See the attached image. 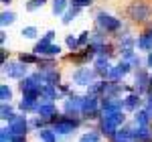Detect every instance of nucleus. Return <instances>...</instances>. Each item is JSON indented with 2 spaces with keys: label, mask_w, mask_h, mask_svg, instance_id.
<instances>
[{
  "label": "nucleus",
  "mask_w": 152,
  "mask_h": 142,
  "mask_svg": "<svg viewBox=\"0 0 152 142\" xmlns=\"http://www.w3.org/2000/svg\"><path fill=\"white\" fill-rule=\"evenodd\" d=\"M12 0H2V4H10Z\"/></svg>",
  "instance_id": "nucleus-39"
},
{
  "label": "nucleus",
  "mask_w": 152,
  "mask_h": 142,
  "mask_svg": "<svg viewBox=\"0 0 152 142\" xmlns=\"http://www.w3.org/2000/svg\"><path fill=\"white\" fill-rule=\"evenodd\" d=\"M150 138H152V134L148 130V126H136V140L146 142V140H150Z\"/></svg>",
  "instance_id": "nucleus-22"
},
{
  "label": "nucleus",
  "mask_w": 152,
  "mask_h": 142,
  "mask_svg": "<svg viewBox=\"0 0 152 142\" xmlns=\"http://www.w3.org/2000/svg\"><path fill=\"white\" fill-rule=\"evenodd\" d=\"M150 89H152V75H150Z\"/></svg>",
  "instance_id": "nucleus-40"
},
{
  "label": "nucleus",
  "mask_w": 152,
  "mask_h": 142,
  "mask_svg": "<svg viewBox=\"0 0 152 142\" xmlns=\"http://www.w3.org/2000/svg\"><path fill=\"white\" fill-rule=\"evenodd\" d=\"M18 61H20V63H24V65H26V63H39L35 55H24V53L18 57Z\"/></svg>",
  "instance_id": "nucleus-35"
},
{
  "label": "nucleus",
  "mask_w": 152,
  "mask_h": 142,
  "mask_svg": "<svg viewBox=\"0 0 152 142\" xmlns=\"http://www.w3.org/2000/svg\"><path fill=\"white\" fill-rule=\"evenodd\" d=\"M35 112L39 114V118L49 120V122H51L53 116H57V108H55V104H39Z\"/></svg>",
  "instance_id": "nucleus-13"
},
{
  "label": "nucleus",
  "mask_w": 152,
  "mask_h": 142,
  "mask_svg": "<svg viewBox=\"0 0 152 142\" xmlns=\"http://www.w3.org/2000/svg\"><path fill=\"white\" fill-rule=\"evenodd\" d=\"M37 100H39V97H35V95H26V94H24L18 106H20L23 112H35L37 106H39V104H37Z\"/></svg>",
  "instance_id": "nucleus-17"
},
{
  "label": "nucleus",
  "mask_w": 152,
  "mask_h": 142,
  "mask_svg": "<svg viewBox=\"0 0 152 142\" xmlns=\"http://www.w3.org/2000/svg\"><path fill=\"white\" fill-rule=\"evenodd\" d=\"M124 108V100L118 97H104L102 100V112H122Z\"/></svg>",
  "instance_id": "nucleus-10"
},
{
  "label": "nucleus",
  "mask_w": 152,
  "mask_h": 142,
  "mask_svg": "<svg viewBox=\"0 0 152 142\" xmlns=\"http://www.w3.org/2000/svg\"><path fill=\"white\" fill-rule=\"evenodd\" d=\"M10 142H26V136H14Z\"/></svg>",
  "instance_id": "nucleus-36"
},
{
  "label": "nucleus",
  "mask_w": 152,
  "mask_h": 142,
  "mask_svg": "<svg viewBox=\"0 0 152 142\" xmlns=\"http://www.w3.org/2000/svg\"><path fill=\"white\" fill-rule=\"evenodd\" d=\"M8 126H10V130L14 136H26V130H28V122L24 116L20 114H14L10 120H8Z\"/></svg>",
  "instance_id": "nucleus-7"
},
{
  "label": "nucleus",
  "mask_w": 152,
  "mask_h": 142,
  "mask_svg": "<svg viewBox=\"0 0 152 142\" xmlns=\"http://www.w3.org/2000/svg\"><path fill=\"white\" fill-rule=\"evenodd\" d=\"M45 37H47L49 41H53V37H55V31H47V33H45Z\"/></svg>",
  "instance_id": "nucleus-37"
},
{
  "label": "nucleus",
  "mask_w": 152,
  "mask_h": 142,
  "mask_svg": "<svg viewBox=\"0 0 152 142\" xmlns=\"http://www.w3.org/2000/svg\"><path fill=\"white\" fill-rule=\"evenodd\" d=\"M136 89H138V95L144 94L146 89H150V75H146L144 71H138L136 73Z\"/></svg>",
  "instance_id": "nucleus-14"
},
{
  "label": "nucleus",
  "mask_w": 152,
  "mask_h": 142,
  "mask_svg": "<svg viewBox=\"0 0 152 142\" xmlns=\"http://www.w3.org/2000/svg\"><path fill=\"white\" fill-rule=\"evenodd\" d=\"M136 45H138V49H142V51H148V53H152V37L148 35V33H144V35L138 37Z\"/></svg>",
  "instance_id": "nucleus-18"
},
{
  "label": "nucleus",
  "mask_w": 152,
  "mask_h": 142,
  "mask_svg": "<svg viewBox=\"0 0 152 142\" xmlns=\"http://www.w3.org/2000/svg\"><path fill=\"white\" fill-rule=\"evenodd\" d=\"M95 77V69H89V67H79V69L73 71V83L77 85H91V79Z\"/></svg>",
  "instance_id": "nucleus-8"
},
{
  "label": "nucleus",
  "mask_w": 152,
  "mask_h": 142,
  "mask_svg": "<svg viewBox=\"0 0 152 142\" xmlns=\"http://www.w3.org/2000/svg\"><path fill=\"white\" fill-rule=\"evenodd\" d=\"M0 118L2 120H10L12 116H14V112H12V108H10V104H2V108H0Z\"/></svg>",
  "instance_id": "nucleus-28"
},
{
  "label": "nucleus",
  "mask_w": 152,
  "mask_h": 142,
  "mask_svg": "<svg viewBox=\"0 0 152 142\" xmlns=\"http://www.w3.org/2000/svg\"><path fill=\"white\" fill-rule=\"evenodd\" d=\"M16 20V14L12 10H4L2 12V16H0V23H2V26H6V24H12Z\"/></svg>",
  "instance_id": "nucleus-26"
},
{
  "label": "nucleus",
  "mask_w": 152,
  "mask_h": 142,
  "mask_svg": "<svg viewBox=\"0 0 152 142\" xmlns=\"http://www.w3.org/2000/svg\"><path fill=\"white\" fill-rule=\"evenodd\" d=\"M95 73H99V75H110V63H107V57L105 55H97V59H95Z\"/></svg>",
  "instance_id": "nucleus-16"
},
{
  "label": "nucleus",
  "mask_w": 152,
  "mask_h": 142,
  "mask_svg": "<svg viewBox=\"0 0 152 142\" xmlns=\"http://www.w3.org/2000/svg\"><path fill=\"white\" fill-rule=\"evenodd\" d=\"M77 14H79V8H73V6H71L69 10H67L65 14H63V18H61V23H63V24H69L71 20H73V18L77 16Z\"/></svg>",
  "instance_id": "nucleus-27"
},
{
  "label": "nucleus",
  "mask_w": 152,
  "mask_h": 142,
  "mask_svg": "<svg viewBox=\"0 0 152 142\" xmlns=\"http://www.w3.org/2000/svg\"><path fill=\"white\" fill-rule=\"evenodd\" d=\"M148 35H150V37H152V31H150V33H148Z\"/></svg>",
  "instance_id": "nucleus-41"
},
{
  "label": "nucleus",
  "mask_w": 152,
  "mask_h": 142,
  "mask_svg": "<svg viewBox=\"0 0 152 142\" xmlns=\"http://www.w3.org/2000/svg\"><path fill=\"white\" fill-rule=\"evenodd\" d=\"M148 67L152 69V53H148Z\"/></svg>",
  "instance_id": "nucleus-38"
},
{
  "label": "nucleus",
  "mask_w": 152,
  "mask_h": 142,
  "mask_svg": "<svg viewBox=\"0 0 152 142\" xmlns=\"http://www.w3.org/2000/svg\"><path fill=\"white\" fill-rule=\"evenodd\" d=\"M105 87H107V83H105V81H95V83H91V85L87 87V95H95V97H97L99 94L104 95L105 94Z\"/></svg>",
  "instance_id": "nucleus-19"
},
{
  "label": "nucleus",
  "mask_w": 152,
  "mask_h": 142,
  "mask_svg": "<svg viewBox=\"0 0 152 142\" xmlns=\"http://www.w3.org/2000/svg\"><path fill=\"white\" fill-rule=\"evenodd\" d=\"M20 35H23L24 39H35V37L39 35V33H37V29H35V26H24Z\"/></svg>",
  "instance_id": "nucleus-31"
},
{
  "label": "nucleus",
  "mask_w": 152,
  "mask_h": 142,
  "mask_svg": "<svg viewBox=\"0 0 152 142\" xmlns=\"http://www.w3.org/2000/svg\"><path fill=\"white\" fill-rule=\"evenodd\" d=\"M95 23H97V26H99L104 33H116L118 29L122 26L120 18L112 16V14H105V12H97V16H95Z\"/></svg>",
  "instance_id": "nucleus-4"
},
{
  "label": "nucleus",
  "mask_w": 152,
  "mask_h": 142,
  "mask_svg": "<svg viewBox=\"0 0 152 142\" xmlns=\"http://www.w3.org/2000/svg\"><path fill=\"white\" fill-rule=\"evenodd\" d=\"M41 100H43V104H53V100H57V87L55 85H43Z\"/></svg>",
  "instance_id": "nucleus-15"
},
{
  "label": "nucleus",
  "mask_w": 152,
  "mask_h": 142,
  "mask_svg": "<svg viewBox=\"0 0 152 142\" xmlns=\"http://www.w3.org/2000/svg\"><path fill=\"white\" fill-rule=\"evenodd\" d=\"M126 122L124 112H102V122H99V132L104 136H116L120 126Z\"/></svg>",
  "instance_id": "nucleus-1"
},
{
  "label": "nucleus",
  "mask_w": 152,
  "mask_h": 142,
  "mask_svg": "<svg viewBox=\"0 0 152 142\" xmlns=\"http://www.w3.org/2000/svg\"><path fill=\"white\" fill-rule=\"evenodd\" d=\"M51 124H55V128H53L55 134L67 136V134H71V132L79 126V120L69 118V116H53L51 118Z\"/></svg>",
  "instance_id": "nucleus-2"
},
{
  "label": "nucleus",
  "mask_w": 152,
  "mask_h": 142,
  "mask_svg": "<svg viewBox=\"0 0 152 142\" xmlns=\"http://www.w3.org/2000/svg\"><path fill=\"white\" fill-rule=\"evenodd\" d=\"M81 108H83V97L79 95H69L67 100H65V112L67 114H73V116H77V114H81Z\"/></svg>",
  "instance_id": "nucleus-9"
},
{
  "label": "nucleus",
  "mask_w": 152,
  "mask_h": 142,
  "mask_svg": "<svg viewBox=\"0 0 152 142\" xmlns=\"http://www.w3.org/2000/svg\"><path fill=\"white\" fill-rule=\"evenodd\" d=\"M45 2H47V0H28V2H26V10L33 12V10H37V8H41V6H45Z\"/></svg>",
  "instance_id": "nucleus-29"
},
{
  "label": "nucleus",
  "mask_w": 152,
  "mask_h": 142,
  "mask_svg": "<svg viewBox=\"0 0 152 142\" xmlns=\"http://www.w3.org/2000/svg\"><path fill=\"white\" fill-rule=\"evenodd\" d=\"M134 140H136V128H132V126L118 130L114 136V142H134Z\"/></svg>",
  "instance_id": "nucleus-11"
},
{
  "label": "nucleus",
  "mask_w": 152,
  "mask_h": 142,
  "mask_svg": "<svg viewBox=\"0 0 152 142\" xmlns=\"http://www.w3.org/2000/svg\"><path fill=\"white\" fill-rule=\"evenodd\" d=\"M79 142H99V134H97V132H87V134L81 136Z\"/></svg>",
  "instance_id": "nucleus-30"
},
{
  "label": "nucleus",
  "mask_w": 152,
  "mask_h": 142,
  "mask_svg": "<svg viewBox=\"0 0 152 142\" xmlns=\"http://www.w3.org/2000/svg\"><path fill=\"white\" fill-rule=\"evenodd\" d=\"M0 100H2V104H8V102L12 100V89L6 85V83L0 85Z\"/></svg>",
  "instance_id": "nucleus-25"
},
{
  "label": "nucleus",
  "mask_w": 152,
  "mask_h": 142,
  "mask_svg": "<svg viewBox=\"0 0 152 142\" xmlns=\"http://www.w3.org/2000/svg\"><path fill=\"white\" fill-rule=\"evenodd\" d=\"M71 2H67V0H53V14H57V16H63L65 12H67V6H69Z\"/></svg>",
  "instance_id": "nucleus-21"
},
{
  "label": "nucleus",
  "mask_w": 152,
  "mask_h": 142,
  "mask_svg": "<svg viewBox=\"0 0 152 142\" xmlns=\"http://www.w3.org/2000/svg\"><path fill=\"white\" fill-rule=\"evenodd\" d=\"M39 138L43 142H57V134L49 128H43V130H39Z\"/></svg>",
  "instance_id": "nucleus-23"
},
{
  "label": "nucleus",
  "mask_w": 152,
  "mask_h": 142,
  "mask_svg": "<svg viewBox=\"0 0 152 142\" xmlns=\"http://www.w3.org/2000/svg\"><path fill=\"white\" fill-rule=\"evenodd\" d=\"M89 4H94V0H71V6L73 8H85V6H89Z\"/></svg>",
  "instance_id": "nucleus-32"
},
{
  "label": "nucleus",
  "mask_w": 152,
  "mask_h": 142,
  "mask_svg": "<svg viewBox=\"0 0 152 142\" xmlns=\"http://www.w3.org/2000/svg\"><path fill=\"white\" fill-rule=\"evenodd\" d=\"M152 14V8L146 4V2H132L128 6V16L132 20H136V23H144V20H148Z\"/></svg>",
  "instance_id": "nucleus-3"
},
{
  "label": "nucleus",
  "mask_w": 152,
  "mask_h": 142,
  "mask_svg": "<svg viewBox=\"0 0 152 142\" xmlns=\"http://www.w3.org/2000/svg\"><path fill=\"white\" fill-rule=\"evenodd\" d=\"M130 69H132V65H130L128 61H120L116 67H112V71H110V79H120V77H124V75H128Z\"/></svg>",
  "instance_id": "nucleus-12"
},
{
  "label": "nucleus",
  "mask_w": 152,
  "mask_h": 142,
  "mask_svg": "<svg viewBox=\"0 0 152 142\" xmlns=\"http://www.w3.org/2000/svg\"><path fill=\"white\" fill-rule=\"evenodd\" d=\"M136 126H148V120H150V114L146 112V110H140V112H136Z\"/></svg>",
  "instance_id": "nucleus-24"
},
{
  "label": "nucleus",
  "mask_w": 152,
  "mask_h": 142,
  "mask_svg": "<svg viewBox=\"0 0 152 142\" xmlns=\"http://www.w3.org/2000/svg\"><path fill=\"white\" fill-rule=\"evenodd\" d=\"M138 106H140V95L132 94V95H128V97L124 100V108H126V110H130V112H136V110H138Z\"/></svg>",
  "instance_id": "nucleus-20"
},
{
  "label": "nucleus",
  "mask_w": 152,
  "mask_h": 142,
  "mask_svg": "<svg viewBox=\"0 0 152 142\" xmlns=\"http://www.w3.org/2000/svg\"><path fill=\"white\" fill-rule=\"evenodd\" d=\"M99 114V102L95 95H85L83 97V108H81V116L83 118H89V120H95Z\"/></svg>",
  "instance_id": "nucleus-6"
},
{
  "label": "nucleus",
  "mask_w": 152,
  "mask_h": 142,
  "mask_svg": "<svg viewBox=\"0 0 152 142\" xmlns=\"http://www.w3.org/2000/svg\"><path fill=\"white\" fill-rule=\"evenodd\" d=\"M2 73L12 77V79H20L23 81L24 77H28V67L24 63H20V61H16V63H4L2 65Z\"/></svg>",
  "instance_id": "nucleus-5"
},
{
  "label": "nucleus",
  "mask_w": 152,
  "mask_h": 142,
  "mask_svg": "<svg viewBox=\"0 0 152 142\" xmlns=\"http://www.w3.org/2000/svg\"><path fill=\"white\" fill-rule=\"evenodd\" d=\"M77 41H79V47H83V45H89V41H91V35H89L87 31H83L81 35H79V39H77Z\"/></svg>",
  "instance_id": "nucleus-34"
},
{
  "label": "nucleus",
  "mask_w": 152,
  "mask_h": 142,
  "mask_svg": "<svg viewBox=\"0 0 152 142\" xmlns=\"http://www.w3.org/2000/svg\"><path fill=\"white\" fill-rule=\"evenodd\" d=\"M65 45H67L71 51H75V49L79 47V41H77V39H75L73 35H67V39H65Z\"/></svg>",
  "instance_id": "nucleus-33"
}]
</instances>
